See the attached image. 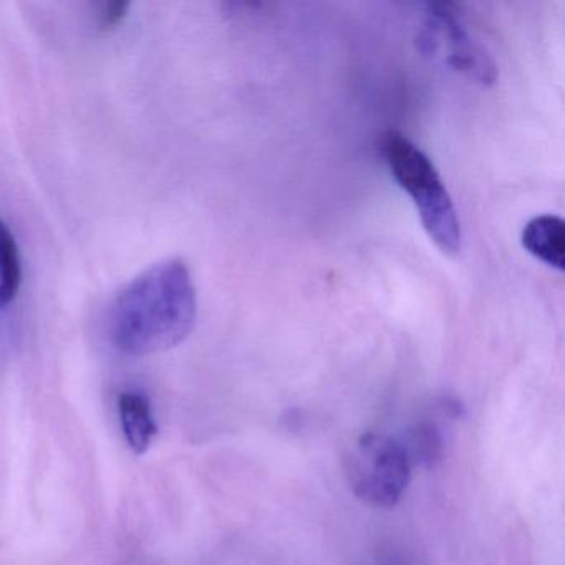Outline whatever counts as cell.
<instances>
[{"mask_svg":"<svg viewBox=\"0 0 565 565\" xmlns=\"http://www.w3.org/2000/svg\"><path fill=\"white\" fill-rule=\"evenodd\" d=\"M425 57L443 62L452 71L468 75L478 84L492 85L498 77L494 62L486 49L469 35L458 9L452 4H431L418 35Z\"/></svg>","mask_w":565,"mask_h":565,"instance_id":"obj_4","label":"cell"},{"mask_svg":"<svg viewBox=\"0 0 565 565\" xmlns=\"http://www.w3.org/2000/svg\"><path fill=\"white\" fill-rule=\"evenodd\" d=\"M130 2L114 0V2H102L97 6V24L102 31H114L127 19L130 12Z\"/></svg>","mask_w":565,"mask_h":565,"instance_id":"obj_9","label":"cell"},{"mask_svg":"<svg viewBox=\"0 0 565 565\" xmlns=\"http://www.w3.org/2000/svg\"><path fill=\"white\" fill-rule=\"evenodd\" d=\"M196 289L180 259L164 260L131 280L111 307L110 333L125 355L173 349L196 322Z\"/></svg>","mask_w":565,"mask_h":565,"instance_id":"obj_1","label":"cell"},{"mask_svg":"<svg viewBox=\"0 0 565 565\" xmlns=\"http://www.w3.org/2000/svg\"><path fill=\"white\" fill-rule=\"evenodd\" d=\"M343 472L353 494L376 509L402 501L412 478V465L399 443L380 433H363L343 456Z\"/></svg>","mask_w":565,"mask_h":565,"instance_id":"obj_3","label":"cell"},{"mask_svg":"<svg viewBox=\"0 0 565 565\" xmlns=\"http://www.w3.org/2000/svg\"><path fill=\"white\" fill-rule=\"evenodd\" d=\"M403 449H405L409 465L433 468L441 459V436L436 431L435 426L428 425V423H419V425L409 429Z\"/></svg>","mask_w":565,"mask_h":565,"instance_id":"obj_8","label":"cell"},{"mask_svg":"<svg viewBox=\"0 0 565 565\" xmlns=\"http://www.w3.org/2000/svg\"><path fill=\"white\" fill-rule=\"evenodd\" d=\"M382 153L396 183L412 198L429 239L446 256H456L461 250V224L435 164L398 131L383 138Z\"/></svg>","mask_w":565,"mask_h":565,"instance_id":"obj_2","label":"cell"},{"mask_svg":"<svg viewBox=\"0 0 565 565\" xmlns=\"http://www.w3.org/2000/svg\"><path fill=\"white\" fill-rule=\"evenodd\" d=\"M21 286V250L11 227L0 220V310L18 299Z\"/></svg>","mask_w":565,"mask_h":565,"instance_id":"obj_7","label":"cell"},{"mask_svg":"<svg viewBox=\"0 0 565 565\" xmlns=\"http://www.w3.org/2000/svg\"><path fill=\"white\" fill-rule=\"evenodd\" d=\"M118 412L131 451L145 455L158 435V425L150 402L138 393H124L118 399Z\"/></svg>","mask_w":565,"mask_h":565,"instance_id":"obj_6","label":"cell"},{"mask_svg":"<svg viewBox=\"0 0 565 565\" xmlns=\"http://www.w3.org/2000/svg\"><path fill=\"white\" fill-rule=\"evenodd\" d=\"M522 246L531 256L557 270L565 264V224L554 214H542L522 230Z\"/></svg>","mask_w":565,"mask_h":565,"instance_id":"obj_5","label":"cell"}]
</instances>
